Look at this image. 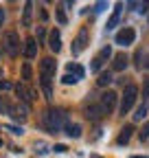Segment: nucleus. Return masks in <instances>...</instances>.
<instances>
[{
	"instance_id": "nucleus-22",
	"label": "nucleus",
	"mask_w": 149,
	"mask_h": 158,
	"mask_svg": "<svg viewBox=\"0 0 149 158\" xmlns=\"http://www.w3.org/2000/svg\"><path fill=\"white\" fill-rule=\"evenodd\" d=\"M149 99V75L143 77V103Z\"/></svg>"
},
{
	"instance_id": "nucleus-7",
	"label": "nucleus",
	"mask_w": 149,
	"mask_h": 158,
	"mask_svg": "<svg viewBox=\"0 0 149 158\" xmlns=\"http://www.w3.org/2000/svg\"><path fill=\"white\" fill-rule=\"evenodd\" d=\"M134 40H136V31L132 27H125L116 33V44L119 46H129V44H134Z\"/></svg>"
},
{
	"instance_id": "nucleus-28",
	"label": "nucleus",
	"mask_w": 149,
	"mask_h": 158,
	"mask_svg": "<svg viewBox=\"0 0 149 158\" xmlns=\"http://www.w3.org/2000/svg\"><path fill=\"white\" fill-rule=\"evenodd\" d=\"M5 127H7V130H9L11 134H15V136H20V134H24V130H22V127H18V125H5Z\"/></svg>"
},
{
	"instance_id": "nucleus-19",
	"label": "nucleus",
	"mask_w": 149,
	"mask_h": 158,
	"mask_svg": "<svg viewBox=\"0 0 149 158\" xmlns=\"http://www.w3.org/2000/svg\"><path fill=\"white\" fill-rule=\"evenodd\" d=\"M112 81H114V79H112V73H107V70L99 73V79H97L99 86H107V84H112Z\"/></svg>"
},
{
	"instance_id": "nucleus-10",
	"label": "nucleus",
	"mask_w": 149,
	"mask_h": 158,
	"mask_svg": "<svg viewBox=\"0 0 149 158\" xmlns=\"http://www.w3.org/2000/svg\"><path fill=\"white\" fill-rule=\"evenodd\" d=\"M48 46H50L53 53H59V51H62V35H59L57 29L50 31V35H48Z\"/></svg>"
},
{
	"instance_id": "nucleus-13",
	"label": "nucleus",
	"mask_w": 149,
	"mask_h": 158,
	"mask_svg": "<svg viewBox=\"0 0 149 158\" xmlns=\"http://www.w3.org/2000/svg\"><path fill=\"white\" fill-rule=\"evenodd\" d=\"M132 132H134V125H132V123L123 125V127H121V134H119V145H127L129 138H132Z\"/></svg>"
},
{
	"instance_id": "nucleus-8",
	"label": "nucleus",
	"mask_w": 149,
	"mask_h": 158,
	"mask_svg": "<svg viewBox=\"0 0 149 158\" xmlns=\"http://www.w3.org/2000/svg\"><path fill=\"white\" fill-rule=\"evenodd\" d=\"M15 94H18V99L29 108V103H33V99H35V90L33 88H26L24 84H18L15 86Z\"/></svg>"
},
{
	"instance_id": "nucleus-17",
	"label": "nucleus",
	"mask_w": 149,
	"mask_h": 158,
	"mask_svg": "<svg viewBox=\"0 0 149 158\" xmlns=\"http://www.w3.org/2000/svg\"><path fill=\"white\" fill-rule=\"evenodd\" d=\"M31 15H33V2H26L22 13V27H31Z\"/></svg>"
},
{
	"instance_id": "nucleus-9",
	"label": "nucleus",
	"mask_w": 149,
	"mask_h": 158,
	"mask_svg": "<svg viewBox=\"0 0 149 158\" xmlns=\"http://www.w3.org/2000/svg\"><path fill=\"white\" fill-rule=\"evenodd\" d=\"M83 114L90 118V121H101V118H103V112H101V108H99V101L86 103V106H83Z\"/></svg>"
},
{
	"instance_id": "nucleus-5",
	"label": "nucleus",
	"mask_w": 149,
	"mask_h": 158,
	"mask_svg": "<svg viewBox=\"0 0 149 158\" xmlns=\"http://www.w3.org/2000/svg\"><path fill=\"white\" fill-rule=\"evenodd\" d=\"M88 42H90L88 27H81V29H79V33H77V37L72 40V46H70L72 55H79V53H83V51H86V46H88Z\"/></svg>"
},
{
	"instance_id": "nucleus-3",
	"label": "nucleus",
	"mask_w": 149,
	"mask_h": 158,
	"mask_svg": "<svg viewBox=\"0 0 149 158\" xmlns=\"http://www.w3.org/2000/svg\"><path fill=\"white\" fill-rule=\"evenodd\" d=\"M2 48L7 51L9 57H18V53H20V37H18L15 31H7L2 35Z\"/></svg>"
},
{
	"instance_id": "nucleus-24",
	"label": "nucleus",
	"mask_w": 149,
	"mask_h": 158,
	"mask_svg": "<svg viewBox=\"0 0 149 158\" xmlns=\"http://www.w3.org/2000/svg\"><path fill=\"white\" fill-rule=\"evenodd\" d=\"M138 138H140L143 143H145V141H149V121H147V123L143 125V130L138 132Z\"/></svg>"
},
{
	"instance_id": "nucleus-6",
	"label": "nucleus",
	"mask_w": 149,
	"mask_h": 158,
	"mask_svg": "<svg viewBox=\"0 0 149 158\" xmlns=\"http://www.w3.org/2000/svg\"><path fill=\"white\" fill-rule=\"evenodd\" d=\"M55 70H57V64H55L53 57H44L40 62V79H48V81H50Z\"/></svg>"
},
{
	"instance_id": "nucleus-27",
	"label": "nucleus",
	"mask_w": 149,
	"mask_h": 158,
	"mask_svg": "<svg viewBox=\"0 0 149 158\" xmlns=\"http://www.w3.org/2000/svg\"><path fill=\"white\" fill-rule=\"evenodd\" d=\"M62 81H64L66 86H70V84H77V77L68 73V75H64V77H62Z\"/></svg>"
},
{
	"instance_id": "nucleus-11",
	"label": "nucleus",
	"mask_w": 149,
	"mask_h": 158,
	"mask_svg": "<svg viewBox=\"0 0 149 158\" xmlns=\"http://www.w3.org/2000/svg\"><path fill=\"white\" fill-rule=\"evenodd\" d=\"M11 118H15V121H20V123H24L26 118H29V108L26 106H15V108H11Z\"/></svg>"
},
{
	"instance_id": "nucleus-25",
	"label": "nucleus",
	"mask_w": 149,
	"mask_h": 158,
	"mask_svg": "<svg viewBox=\"0 0 149 158\" xmlns=\"http://www.w3.org/2000/svg\"><path fill=\"white\" fill-rule=\"evenodd\" d=\"M31 75H33V73H31V64L26 62V64L22 66V79H24V81H31Z\"/></svg>"
},
{
	"instance_id": "nucleus-20",
	"label": "nucleus",
	"mask_w": 149,
	"mask_h": 158,
	"mask_svg": "<svg viewBox=\"0 0 149 158\" xmlns=\"http://www.w3.org/2000/svg\"><path fill=\"white\" fill-rule=\"evenodd\" d=\"M33 149H35V154L44 156V154H48V149H50V147H48L44 141H35V143H33Z\"/></svg>"
},
{
	"instance_id": "nucleus-38",
	"label": "nucleus",
	"mask_w": 149,
	"mask_h": 158,
	"mask_svg": "<svg viewBox=\"0 0 149 158\" xmlns=\"http://www.w3.org/2000/svg\"><path fill=\"white\" fill-rule=\"evenodd\" d=\"M132 158H147V156H132Z\"/></svg>"
},
{
	"instance_id": "nucleus-14",
	"label": "nucleus",
	"mask_w": 149,
	"mask_h": 158,
	"mask_svg": "<svg viewBox=\"0 0 149 158\" xmlns=\"http://www.w3.org/2000/svg\"><path fill=\"white\" fill-rule=\"evenodd\" d=\"M121 11H123V2H119V5L114 7V11H112V15H110V20H107V31H110V29H114V27L119 24V20H121Z\"/></svg>"
},
{
	"instance_id": "nucleus-34",
	"label": "nucleus",
	"mask_w": 149,
	"mask_h": 158,
	"mask_svg": "<svg viewBox=\"0 0 149 158\" xmlns=\"http://www.w3.org/2000/svg\"><path fill=\"white\" fill-rule=\"evenodd\" d=\"M105 7H107V5H105V2H99V5H97V7H95V11H97V13H101V11H103V9H105Z\"/></svg>"
},
{
	"instance_id": "nucleus-1",
	"label": "nucleus",
	"mask_w": 149,
	"mask_h": 158,
	"mask_svg": "<svg viewBox=\"0 0 149 158\" xmlns=\"http://www.w3.org/2000/svg\"><path fill=\"white\" fill-rule=\"evenodd\" d=\"M42 121H44V125H46L53 134H57L62 127H66L68 114H66L64 110H59V108H48V110L42 114Z\"/></svg>"
},
{
	"instance_id": "nucleus-15",
	"label": "nucleus",
	"mask_w": 149,
	"mask_h": 158,
	"mask_svg": "<svg viewBox=\"0 0 149 158\" xmlns=\"http://www.w3.org/2000/svg\"><path fill=\"white\" fill-rule=\"evenodd\" d=\"M125 68H127V55H125V53H119V55L114 57V62H112V70L121 73V70H125Z\"/></svg>"
},
{
	"instance_id": "nucleus-31",
	"label": "nucleus",
	"mask_w": 149,
	"mask_h": 158,
	"mask_svg": "<svg viewBox=\"0 0 149 158\" xmlns=\"http://www.w3.org/2000/svg\"><path fill=\"white\" fill-rule=\"evenodd\" d=\"M134 59H136V68H143V51H136V55H134Z\"/></svg>"
},
{
	"instance_id": "nucleus-12",
	"label": "nucleus",
	"mask_w": 149,
	"mask_h": 158,
	"mask_svg": "<svg viewBox=\"0 0 149 158\" xmlns=\"http://www.w3.org/2000/svg\"><path fill=\"white\" fill-rule=\"evenodd\" d=\"M22 53H24V57H29V59H33V57L37 55V42H35V37H29L26 42H24Z\"/></svg>"
},
{
	"instance_id": "nucleus-39",
	"label": "nucleus",
	"mask_w": 149,
	"mask_h": 158,
	"mask_svg": "<svg viewBox=\"0 0 149 158\" xmlns=\"http://www.w3.org/2000/svg\"><path fill=\"white\" fill-rule=\"evenodd\" d=\"M0 147H2V138H0Z\"/></svg>"
},
{
	"instance_id": "nucleus-35",
	"label": "nucleus",
	"mask_w": 149,
	"mask_h": 158,
	"mask_svg": "<svg viewBox=\"0 0 149 158\" xmlns=\"http://www.w3.org/2000/svg\"><path fill=\"white\" fill-rule=\"evenodd\" d=\"M9 88H11L9 81H0V90H9Z\"/></svg>"
},
{
	"instance_id": "nucleus-18",
	"label": "nucleus",
	"mask_w": 149,
	"mask_h": 158,
	"mask_svg": "<svg viewBox=\"0 0 149 158\" xmlns=\"http://www.w3.org/2000/svg\"><path fill=\"white\" fill-rule=\"evenodd\" d=\"M68 73L70 75H74V77H77V81H79V79H83V68L79 66V64H68Z\"/></svg>"
},
{
	"instance_id": "nucleus-26",
	"label": "nucleus",
	"mask_w": 149,
	"mask_h": 158,
	"mask_svg": "<svg viewBox=\"0 0 149 158\" xmlns=\"http://www.w3.org/2000/svg\"><path fill=\"white\" fill-rule=\"evenodd\" d=\"M0 112H5V114L11 112V106H9V101H7L5 97H0Z\"/></svg>"
},
{
	"instance_id": "nucleus-21",
	"label": "nucleus",
	"mask_w": 149,
	"mask_h": 158,
	"mask_svg": "<svg viewBox=\"0 0 149 158\" xmlns=\"http://www.w3.org/2000/svg\"><path fill=\"white\" fill-rule=\"evenodd\" d=\"M110 57H112V48H110V46H103V48H101V53L97 55V59H99L101 64L105 62V59H110Z\"/></svg>"
},
{
	"instance_id": "nucleus-33",
	"label": "nucleus",
	"mask_w": 149,
	"mask_h": 158,
	"mask_svg": "<svg viewBox=\"0 0 149 158\" xmlns=\"http://www.w3.org/2000/svg\"><path fill=\"white\" fill-rule=\"evenodd\" d=\"M40 18L46 22V20H48V11H46V9H40Z\"/></svg>"
},
{
	"instance_id": "nucleus-36",
	"label": "nucleus",
	"mask_w": 149,
	"mask_h": 158,
	"mask_svg": "<svg viewBox=\"0 0 149 158\" xmlns=\"http://www.w3.org/2000/svg\"><path fill=\"white\" fill-rule=\"evenodd\" d=\"M2 22H5V11L0 9V29H2Z\"/></svg>"
},
{
	"instance_id": "nucleus-40",
	"label": "nucleus",
	"mask_w": 149,
	"mask_h": 158,
	"mask_svg": "<svg viewBox=\"0 0 149 158\" xmlns=\"http://www.w3.org/2000/svg\"><path fill=\"white\" fill-rule=\"evenodd\" d=\"M147 22H149V18H147Z\"/></svg>"
},
{
	"instance_id": "nucleus-32",
	"label": "nucleus",
	"mask_w": 149,
	"mask_h": 158,
	"mask_svg": "<svg viewBox=\"0 0 149 158\" xmlns=\"http://www.w3.org/2000/svg\"><path fill=\"white\" fill-rule=\"evenodd\" d=\"M53 149H55V152H57V154H64V152H66V149H68V147H66V145H64V143H57V145H55V147H53Z\"/></svg>"
},
{
	"instance_id": "nucleus-4",
	"label": "nucleus",
	"mask_w": 149,
	"mask_h": 158,
	"mask_svg": "<svg viewBox=\"0 0 149 158\" xmlns=\"http://www.w3.org/2000/svg\"><path fill=\"white\" fill-rule=\"evenodd\" d=\"M116 99H119V94H116L114 90H105V92L99 97V108H101V112H103V114H112V112H114V108H116Z\"/></svg>"
},
{
	"instance_id": "nucleus-2",
	"label": "nucleus",
	"mask_w": 149,
	"mask_h": 158,
	"mask_svg": "<svg viewBox=\"0 0 149 158\" xmlns=\"http://www.w3.org/2000/svg\"><path fill=\"white\" fill-rule=\"evenodd\" d=\"M136 99H138V88L134 86V84H127L125 88H123V94H121V114H127L129 110L134 108V103H136Z\"/></svg>"
},
{
	"instance_id": "nucleus-30",
	"label": "nucleus",
	"mask_w": 149,
	"mask_h": 158,
	"mask_svg": "<svg viewBox=\"0 0 149 158\" xmlns=\"http://www.w3.org/2000/svg\"><path fill=\"white\" fill-rule=\"evenodd\" d=\"M57 20H59V24H66L68 20H66V13H64V9H57Z\"/></svg>"
},
{
	"instance_id": "nucleus-23",
	"label": "nucleus",
	"mask_w": 149,
	"mask_h": 158,
	"mask_svg": "<svg viewBox=\"0 0 149 158\" xmlns=\"http://www.w3.org/2000/svg\"><path fill=\"white\" fill-rule=\"evenodd\" d=\"M145 116H147V106L143 103V106H140V108L136 110V114H134V121H143Z\"/></svg>"
},
{
	"instance_id": "nucleus-16",
	"label": "nucleus",
	"mask_w": 149,
	"mask_h": 158,
	"mask_svg": "<svg viewBox=\"0 0 149 158\" xmlns=\"http://www.w3.org/2000/svg\"><path fill=\"white\" fill-rule=\"evenodd\" d=\"M66 134L70 136V138H79L81 136V125L79 123H66Z\"/></svg>"
},
{
	"instance_id": "nucleus-37",
	"label": "nucleus",
	"mask_w": 149,
	"mask_h": 158,
	"mask_svg": "<svg viewBox=\"0 0 149 158\" xmlns=\"http://www.w3.org/2000/svg\"><path fill=\"white\" fill-rule=\"evenodd\" d=\"M145 66H147V68H149V57H147V62H145Z\"/></svg>"
},
{
	"instance_id": "nucleus-29",
	"label": "nucleus",
	"mask_w": 149,
	"mask_h": 158,
	"mask_svg": "<svg viewBox=\"0 0 149 158\" xmlns=\"http://www.w3.org/2000/svg\"><path fill=\"white\" fill-rule=\"evenodd\" d=\"M44 35H46V31H44L42 27H37V40H35V42H37V44L44 42Z\"/></svg>"
}]
</instances>
